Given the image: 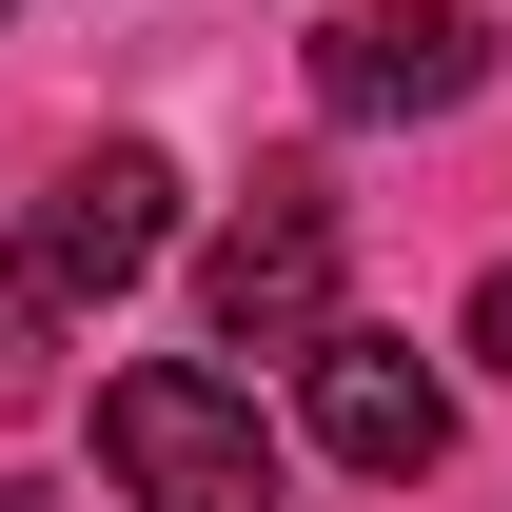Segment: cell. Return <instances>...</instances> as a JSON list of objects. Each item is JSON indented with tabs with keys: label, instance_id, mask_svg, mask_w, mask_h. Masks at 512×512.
Wrapping results in <instances>:
<instances>
[{
	"label": "cell",
	"instance_id": "obj_4",
	"mask_svg": "<svg viewBox=\"0 0 512 512\" xmlns=\"http://www.w3.org/2000/svg\"><path fill=\"white\" fill-rule=\"evenodd\" d=\"M473 79H493L473 0H355V20H316V119H453Z\"/></svg>",
	"mask_w": 512,
	"mask_h": 512
},
{
	"label": "cell",
	"instance_id": "obj_7",
	"mask_svg": "<svg viewBox=\"0 0 512 512\" xmlns=\"http://www.w3.org/2000/svg\"><path fill=\"white\" fill-rule=\"evenodd\" d=\"M0 20H20V0H0Z\"/></svg>",
	"mask_w": 512,
	"mask_h": 512
},
{
	"label": "cell",
	"instance_id": "obj_3",
	"mask_svg": "<svg viewBox=\"0 0 512 512\" xmlns=\"http://www.w3.org/2000/svg\"><path fill=\"white\" fill-rule=\"evenodd\" d=\"M197 316H217V355H316L335 335V197L256 178L237 217H217V256H197Z\"/></svg>",
	"mask_w": 512,
	"mask_h": 512
},
{
	"label": "cell",
	"instance_id": "obj_1",
	"mask_svg": "<svg viewBox=\"0 0 512 512\" xmlns=\"http://www.w3.org/2000/svg\"><path fill=\"white\" fill-rule=\"evenodd\" d=\"M158 256H178V158H158V138H99L60 197H20V237H0V296L60 335V316H119Z\"/></svg>",
	"mask_w": 512,
	"mask_h": 512
},
{
	"label": "cell",
	"instance_id": "obj_2",
	"mask_svg": "<svg viewBox=\"0 0 512 512\" xmlns=\"http://www.w3.org/2000/svg\"><path fill=\"white\" fill-rule=\"evenodd\" d=\"M99 473H119V512H276V434H256V394L197 375V355L99 375Z\"/></svg>",
	"mask_w": 512,
	"mask_h": 512
},
{
	"label": "cell",
	"instance_id": "obj_5",
	"mask_svg": "<svg viewBox=\"0 0 512 512\" xmlns=\"http://www.w3.org/2000/svg\"><path fill=\"white\" fill-rule=\"evenodd\" d=\"M296 394H316V453H335V473H434V453H453V375L414 355V335H355V316H335L316 355H296Z\"/></svg>",
	"mask_w": 512,
	"mask_h": 512
},
{
	"label": "cell",
	"instance_id": "obj_6",
	"mask_svg": "<svg viewBox=\"0 0 512 512\" xmlns=\"http://www.w3.org/2000/svg\"><path fill=\"white\" fill-rule=\"evenodd\" d=\"M453 355H493V375H512V256L473 276V316H453Z\"/></svg>",
	"mask_w": 512,
	"mask_h": 512
}]
</instances>
